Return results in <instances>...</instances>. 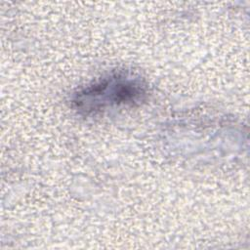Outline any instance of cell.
I'll return each instance as SVG.
<instances>
[{
	"label": "cell",
	"instance_id": "cell-1",
	"mask_svg": "<svg viewBox=\"0 0 250 250\" xmlns=\"http://www.w3.org/2000/svg\"><path fill=\"white\" fill-rule=\"evenodd\" d=\"M146 89L139 77L116 72L86 86L75 94L72 102L79 112L91 114L107 106L139 103L145 97Z\"/></svg>",
	"mask_w": 250,
	"mask_h": 250
}]
</instances>
